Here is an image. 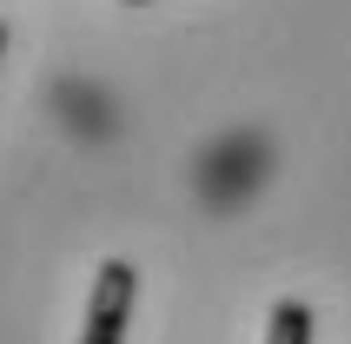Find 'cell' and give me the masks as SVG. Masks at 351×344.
Segmentation results:
<instances>
[{
	"label": "cell",
	"instance_id": "cell-1",
	"mask_svg": "<svg viewBox=\"0 0 351 344\" xmlns=\"http://www.w3.org/2000/svg\"><path fill=\"white\" fill-rule=\"evenodd\" d=\"M139 298V271L126 258H106L86 291V325H80V344H126V318H133Z\"/></svg>",
	"mask_w": 351,
	"mask_h": 344
},
{
	"label": "cell",
	"instance_id": "cell-2",
	"mask_svg": "<svg viewBox=\"0 0 351 344\" xmlns=\"http://www.w3.org/2000/svg\"><path fill=\"white\" fill-rule=\"evenodd\" d=\"M265 344H312V305L278 298V305H272V325H265Z\"/></svg>",
	"mask_w": 351,
	"mask_h": 344
},
{
	"label": "cell",
	"instance_id": "cell-3",
	"mask_svg": "<svg viewBox=\"0 0 351 344\" xmlns=\"http://www.w3.org/2000/svg\"><path fill=\"white\" fill-rule=\"evenodd\" d=\"M0 53H7V27H0Z\"/></svg>",
	"mask_w": 351,
	"mask_h": 344
},
{
	"label": "cell",
	"instance_id": "cell-4",
	"mask_svg": "<svg viewBox=\"0 0 351 344\" xmlns=\"http://www.w3.org/2000/svg\"><path fill=\"white\" fill-rule=\"evenodd\" d=\"M133 7H146V0H133Z\"/></svg>",
	"mask_w": 351,
	"mask_h": 344
}]
</instances>
